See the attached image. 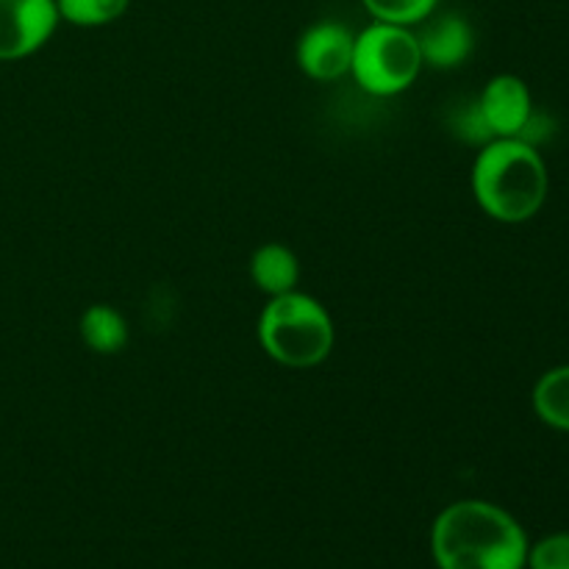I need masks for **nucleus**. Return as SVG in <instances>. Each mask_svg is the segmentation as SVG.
I'll return each mask as SVG.
<instances>
[{
    "label": "nucleus",
    "mask_w": 569,
    "mask_h": 569,
    "mask_svg": "<svg viewBox=\"0 0 569 569\" xmlns=\"http://www.w3.org/2000/svg\"><path fill=\"white\" fill-rule=\"evenodd\" d=\"M528 545L526 528L487 500H459L431 528L439 569H526Z\"/></svg>",
    "instance_id": "obj_1"
},
{
    "label": "nucleus",
    "mask_w": 569,
    "mask_h": 569,
    "mask_svg": "<svg viewBox=\"0 0 569 569\" xmlns=\"http://www.w3.org/2000/svg\"><path fill=\"white\" fill-rule=\"evenodd\" d=\"M478 206L498 222H526L548 198V167L537 144L522 139H492L472 167Z\"/></svg>",
    "instance_id": "obj_2"
},
{
    "label": "nucleus",
    "mask_w": 569,
    "mask_h": 569,
    "mask_svg": "<svg viewBox=\"0 0 569 569\" xmlns=\"http://www.w3.org/2000/svg\"><path fill=\"white\" fill-rule=\"evenodd\" d=\"M259 339L267 353L287 367H315L331 353L333 322L315 298L283 292L267 303L259 320Z\"/></svg>",
    "instance_id": "obj_3"
},
{
    "label": "nucleus",
    "mask_w": 569,
    "mask_h": 569,
    "mask_svg": "<svg viewBox=\"0 0 569 569\" xmlns=\"http://www.w3.org/2000/svg\"><path fill=\"white\" fill-rule=\"evenodd\" d=\"M420 70V44L409 28L376 20L356 37L350 72L367 92L381 98L403 92L417 81Z\"/></svg>",
    "instance_id": "obj_4"
},
{
    "label": "nucleus",
    "mask_w": 569,
    "mask_h": 569,
    "mask_svg": "<svg viewBox=\"0 0 569 569\" xmlns=\"http://www.w3.org/2000/svg\"><path fill=\"white\" fill-rule=\"evenodd\" d=\"M59 20L56 0H0V61L37 53Z\"/></svg>",
    "instance_id": "obj_5"
},
{
    "label": "nucleus",
    "mask_w": 569,
    "mask_h": 569,
    "mask_svg": "<svg viewBox=\"0 0 569 569\" xmlns=\"http://www.w3.org/2000/svg\"><path fill=\"white\" fill-rule=\"evenodd\" d=\"M356 37L342 22H317L300 37L298 64L317 81H337L353 64Z\"/></svg>",
    "instance_id": "obj_6"
},
{
    "label": "nucleus",
    "mask_w": 569,
    "mask_h": 569,
    "mask_svg": "<svg viewBox=\"0 0 569 569\" xmlns=\"http://www.w3.org/2000/svg\"><path fill=\"white\" fill-rule=\"evenodd\" d=\"M495 139H517L533 117L528 83L517 76H495L478 98Z\"/></svg>",
    "instance_id": "obj_7"
},
{
    "label": "nucleus",
    "mask_w": 569,
    "mask_h": 569,
    "mask_svg": "<svg viewBox=\"0 0 569 569\" xmlns=\"http://www.w3.org/2000/svg\"><path fill=\"white\" fill-rule=\"evenodd\" d=\"M417 44H420L422 64H431L437 70H453L470 59L476 37H472L470 22L461 14H439L426 22Z\"/></svg>",
    "instance_id": "obj_8"
},
{
    "label": "nucleus",
    "mask_w": 569,
    "mask_h": 569,
    "mask_svg": "<svg viewBox=\"0 0 569 569\" xmlns=\"http://www.w3.org/2000/svg\"><path fill=\"white\" fill-rule=\"evenodd\" d=\"M250 276H253L256 287L267 295H283L292 292L295 283H298L300 267L298 259L289 248L283 244H264L253 253V261H250Z\"/></svg>",
    "instance_id": "obj_9"
},
{
    "label": "nucleus",
    "mask_w": 569,
    "mask_h": 569,
    "mask_svg": "<svg viewBox=\"0 0 569 569\" xmlns=\"http://www.w3.org/2000/svg\"><path fill=\"white\" fill-rule=\"evenodd\" d=\"M533 409L539 420L569 433V365L545 372L533 387Z\"/></svg>",
    "instance_id": "obj_10"
},
{
    "label": "nucleus",
    "mask_w": 569,
    "mask_h": 569,
    "mask_svg": "<svg viewBox=\"0 0 569 569\" xmlns=\"http://www.w3.org/2000/svg\"><path fill=\"white\" fill-rule=\"evenodd\" d=\"M81 337L94 353H120L128 342V326L111 306H89L81 317Z\"/></svg>",
    "instance_id": "obj_11"
},
{
    "label": "nucleus",
    "mask_w": 569,
    "mask_h": 569,
    "mask_svg": "<svg viewBox=\"0 0 569 569\" xmlns=\"http://www.w3.org/2000/svg\"><path fill=\"white\" fill-rule=\"evenodd\" d=\"M131 0H56L61 20L72 22V26H106L122 17Z\"/></svg>",
    "instance_id": "obj_12"
},
{
    "label": "nucleus",
    "mask_w": 569,
    "mask_h": 569,
    "mask_svg": "<svg viewBox=\"0 0 569 569\" xmlns=\"http://www.w3.org/2000/svg\"><path fill=\"white\" fill-rule=\"evenodd\" d=\"M439 0H365L367 11L378 22H392V26H415L426 22L433 14Z\"/></svg>",
    "instance_id": "obj_13"
},
{
    "label": "nucleus",
    "mask_w": 569,
    "mask_h": 569,
    "mask_svg": "<svg viewBox=\"0 0 569 569\" xmlns=\"http://www.w3.org/2000/svg\"><path fill=\"white\" fill-rule=\"evenodd\" d=\"M448 126L456 137L465 139V142L470 144H487L495 139L492 131H489L487 120H483V111H481V103H478V98L465 100V103L456 106L448 117Z\"/></svg>",
    "instance_id": "obj_14"
},
{
    "label": "nucleus",
    "mask_w": 569,
    "mask_h": 569,
    "mask_svg": "<svg viewBox=\"0 0 569 569\" xmlns=\"http://www.w3.org/2000/svg\"><path fill=\"white\" fill-rule=\"evenodd\" d=\"M526 569H569V531L548 533L528 545Z\"/></svg>",
    "instance_id": "obj_15"
}]
</instances>
